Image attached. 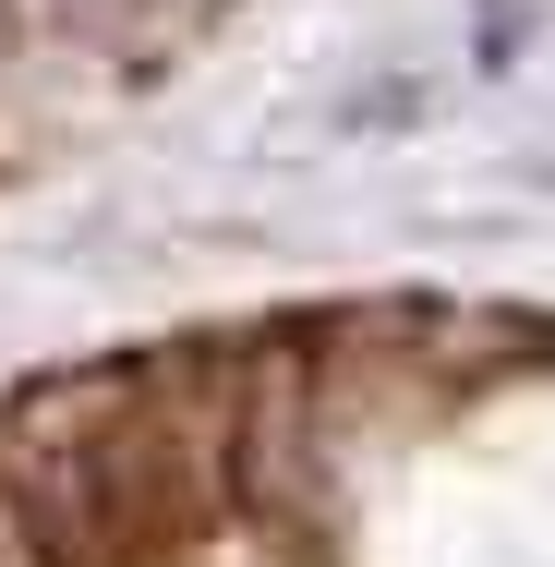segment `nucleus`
Segmentation results:
<instances>
[{"instance_id":"obj_1","label":"nucleus","mask_w":555,"mask_h":567,"mask_svg":"<svg viewBox=\"0 0 555 567\" xmlns=\"http://www.w3.org/2000/svg\"><path fill=\"white\" fill-rule=\"evenodd\" d=\"M435 73H350V85H338L327 97V133L338 145H399V133H423V121H435Z\"/></svg>"},{"instance_id":"obj_2","label":"nucleus","mask_w":555,"mask_h":567,"mask_svg":"<svg viewBox=\"0 0 555 567\" xmlns=\"http://www.w3.org/2000/svg\"><path fill=\"white\" fill-rule=\"evenodd\" d=\"M532 61V0H483L471 12V73H520Z\"/></svg>"},{"instance_id":"obj_3","label":"nucleus","mask_w":555,"mask_h":567,"mask_svg":"<svg viewBox=\"0 0 555 567\" xmlns=\"http://www.w3.org/2000/svg\"><path fill=\"white\" fill-rule=\"evenodd\" d=\"M49 12H61L73 37H145V24L169 12V0H49Z\"/></svg>"},{"instance_id":"obj_4","label":"nucleus","mask_w":555,"mask_h":567,"mask_svg":"<svg viewBox=\"0 0 555 567\" xmlns=\"http://www.w3.org/2000/svg\"><path fill=\"white\" fill-rule=\"evenodd\" d=\"M520 182H532V194H555V145H520Z\"/></svg>"}]
</instances>
